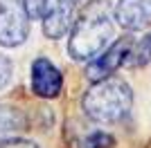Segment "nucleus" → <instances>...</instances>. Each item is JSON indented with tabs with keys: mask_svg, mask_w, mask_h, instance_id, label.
<instances>
[{
	"mask_svg": "<svg viewBox=\"0 0 151 148\" xmlns=\"http://www.w3.org/2000/svg\"><path fill=\"white\" fill-rule=\"evenodd\" d=\"M113 38V18L106 0H93L81 9L72 25L68 41V52L75 61H93L104 52L106 43Z\"/></svg>",
	"mask_w": 151,
	"mask_h": 148,
	"instance_id": "obj_1",
	"label": "nucleus"
},
{
	"mask_svg": "<svg viewBox=\"0 0 151 148\" xmlns=\"http://www.w3.org/2000/svg\"><path fill=\"white\" fill-rule=\"evenodd\" d=\"M133 92L122 79H104L83 94V110L93 121L113 123L131 110Z\"/></svg>",
	"mask_w": 151,
	"mask_h": 148,
	"instance_id": "obj_2",
	"label": "nucleus"
},
{
	"mask_svg": "<svg viewBox=\"0 0 151 148\" xmlns=\"http://www.w3.org/2000/svg\"><path fill=\"white\" fill-rule=\"evenodd\" d=\"M29 34V16L23 0H0V45L16 47L27 41Z\"/></svg>",
	"mask_w": 151,
	"mask_h": 148,
	"instance_id": "obj_3",
	"label": "nucleus"
},
{
	"mask_svg": "<svg viewBox=\"0 0 151 148\" xmlns=\"http://www.w3.org/2000/svg\"><path fill=\"white\" fill-rule=\"evenodd\" d=\"M133 41L131 38H117L106 52H101L97 58L88 63V68H86V76L95 83H99L104 79H111V74L115 70L124 65L126 63V56H129V49H131Z\"/></svg>",
	"mask_w": 151,
	"mask_h": 148,
	"instance_id": "obj_4",
	"label": "nucleus"
},
{
	"mask_svg": "<svg viewBox=\"0 0 151 148\" xmlns=\"http://www.w3.org/2000/svg\"><path fill=\"white\" fill-rule=\"evenodd\" d=\"M72 11H75V5L70 0H45V9L41 16L43 34L52 41L63 38L72 25Z\"/></svg>",
	"mask_w": 151,
	"mask_h": 148,
	"instance_id": "obj_5",
	"label": "nucleus"
},
{
	"mask_svg": "<svg viewBox=\"0 0 151 148\" xmlns=\"http://www.w3.org/2000/svg\"><path fill=\"white\" fill-rule=\"evenodd\" d=\"M115 20L129 31L151 25V0H117L113 9Z\"/></svg>",
	"mask_w": 151,
	"mask_h": 148,
	"instance_id": "obj_6",
	"label": "nucleus"
},
{
	"mask_svg": "<svg viewBox=\"0 0 151 148\" xmlns=\"http://www.w3.org/2000/svg\"><path fill=\"white\" fill-rule=\"evenodd\" d=\"M63 76L47 58H36L32 63V90L43 99H52L61 92Z\"/></svg>",
	"mask_w": 151,
	"mask_h": 148,
	"instance_id": "obj_7",
	"label": "nucleus"
},
{
	"mask_svg": "<svg viewBox=\"0 0 151 148\" xmlns=\"http://www.w3.org/2000/svg\"><path fill=\"white\" fill-rule=\"evenodd\" d=\"M25 117L18 108L12 105H0V144L12 142L25 130Z\"/></svg>",
	"mask_w": 151,
	"mask_h": 148,
	"instance_id": "obj_8",
	"label": "nucleus"
},
{
	"mask_svg": "<svg viewBox=\"0 0 151 148\" xmlns=\"http://www.w3.org/2000/svg\"><path fill=\"white\" fill-rule=\"evenodd\" d=\"M149 61H151V34H147L140 41H133L124 65H129V68H145Z\"/></svg>",
	"mask_w": 151,
	"mask_h": 148,
	"instance_id": "obj_9",
	"label": "nucleus"
},
{
	"mask_svg": "<svg viewBox=\"0 0 151 148\" xmlns=\"http://www.w3.org/2000/svg\"><path fill=\"white\" fill-rule=\"evenodd\" d=\"M113 146H115L113 135L101 132V130H95V132H90V135L81 142V148H113Z\"/></svg>",
	"mask_w": 151,
	"mask_h": 148,
	"instance_id": "obj_10",
	"label": "nucleus"
},
{
	"mask_svg": "<svg viewBox=\"0 0 151 148\" xmlns=\"http://www.w3.org/2000/svg\"><path fill=\"white\" fill-rule=\"evenodd\" d=\"M12 74H14L12 61H9L5 54H0V90H2V88H7V83L12 81Z\"/></svg>",
	"mask_w": 151,
	"mask_h": 148,
	"instance_id": "obj_11",
	"label": "nucleus"
},
{
	"mask_svg": "<svg viewBox=\"0 0 151 148\" xmlns=\"http://www.w3.org/2000/svg\"><path fill=\"white\" fill-rule=\"evenodd\" d=\"M0 148H38V146L32 142H23V139H12V142L0 144Z\"/></svg>",
	"mask_w": 151,
	"mask_h": 148,
	"instance_id": "obj_12",
	"label": "nucleus"
},
{
	"mask_svg": "<svg viewBox=\"0 0 151 148\" xmlns=\"http://www.w3.org/2000/svg\"><path fill=\"white\" fill-rule=\"evenodd\" d=\"M70 2H72V5H75V2H81V0H70Z\"/></svg>",
	"mask_w": 151,
	"mask_h": 148,
	"instance_id": "obj_13",
	"label": "nucleus"
}]
</instances>
